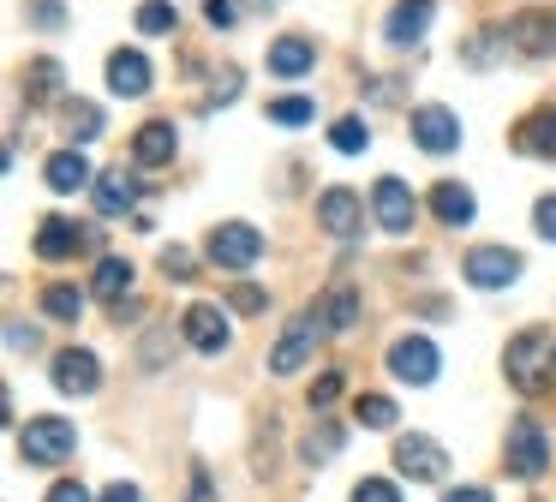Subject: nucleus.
<instances>
[{"instance_id": "obj_1", "label": "nucleus", "mask_w": 556, "mask_h": 502, "mask_svg": "<svg viewBox=\"0 0 556 502\" xmlns=\"http://www.w3.org/2000/svg\"><path fill=\"white\" fill-rule=\"evenodd\" d=\"M551 359H556L551 329H520L515 341H508L503 371H508V382H515L520 394H544V382H551Z\"/></svg>"}, {"instance_id": "obj_2", "label": "nucleus", "mask_w": 556, "mask_h": 502, "mask_svg": "<svg viewBox=\"0 0 556 502\" xmlns=\"http://www.w3.org/2000/svg\"><path fill=\"white\" fill-rule=\"evenodd\" d=\"M18 454L37 466H61L78 454V430L66 425V418H30L25 430H18Z\"/></svg>"}, {"instance_id": "obj_3", "label": "nucleus", "mask_w": 556, "mask_h": 502, "mask_svg": "<svg viewBox=\"0 0 556 502\" xmlns=\"http://www.w3.org/2000/svg\"><path fill=\"white\" fill-rule=\"evenodd\" d=\"M204 251H210V263H222V269H252L257 258H264V234H257L252 222H222V227H210V239H204Z\"/></svg>"}, {"instance_id": "obj_4", "label": "nucleus", "mask_w": 556, "mask_h": 502, "mask_svg": "<svg viewBox=\"0 0 556 502\" xmlns=\"http://www.w3.org/2000/svg\"><path fill=\"white\" fill-rule=\"evenodd\" d=\"M503 466H508L515 478H539L544 466H551V437H544L539 418L520 413L515 425H508V454H503Z\"/></svg>"}, {"instance_id": "obj_5", "label": "nucleus", "mask_w": 556, "mask_h": 502, "mask_svg": "<svg viewBox=\"0 0 556 502\" xmlns=\"http://www.w3.org/2000/svg\"><path fill=\"white\" fill-rule=\"evenodd\" d=\"M395 473L401 478H413V485H437V478H448V454H443V442L437 437H401L395 442Z\"/></svg>"}, {"instance_id": "obj_6", "label": "nucleus", "mask_w": 556, "mask_h": 502, "mask_svg": "<svg viewBox=\"0 0 556 502\" xmlns=\"http://www.w3.org/2000/svg\"><path fill=\"white\" fill-rule=\"evenodd\" d=\"M503 42L515 48V54H527V60H544V54H556V12H544V7H532V12H515V18L503 24Z\"/></svg>"}, {"instance_id": "obj_7", "label": "nucleus", "mask_w": 556, "mask_h": 502, "mask_svg": "<svg viewBox=\"0 0 556 502\" xmlns=\"http://www.w3.org/2000/svg\"><path fill=\"white\" fill-rule=\"evenodd\" d=\"M317 335H324V317H293L288 323V335H281L276 341V353H269V371H276V377H293V371L305 365V359H312V347H317Z\"/></svg>"}, {"instance_id": "obj_8", "label": "nucleus", "mask_w": 556, "mask_h": 502, "mask_svg": "<svg viewBox=\"0 0 556 502\" xmlns=\"http://www.w3.org/2000/svg\"><path fill=\"white\" fill-rule=\"evenodd\" d=\"M413 210H419V203H413L407 179L383 174V179L371 186V215L383 222V234H407V227H413Z\"/></svg>"}, {"instance_id": "obj_9", "label": "nucleus", "mask_w": 556, "mask_h": 502, "mask_svg": "<svg viewBox=\"0 0 556 502\" xmlns=\"http://www.w3.org/2000/svg\"><path fill=\"white\" fill-rule=\"evenodd\" d=\"M389 371H395L401 382H413V389H425V382H437V347L425 341V335H401V341L389 347Z\"/></svg>"}, {"instance_id": "obj_10", "label": "nucleus", "mask_w": 556, "mask_h": 502, "mask_svg": "<svg viewBox=\"0 0 556 502\" xmlns=\"http://www.w3.org/2000/svg\"><path fill=\"white\" fill-rule=\"evenodd\" d=\"M467 281L472 287H508V281H520V251H508V246H479V251H467Z\"/></svg>"}, {"instance_id": "obj_11", "label": "nucleus", "mask_w": 556, "mask_h": 502, "mask_svg": "<svg viewBox=\"0 0 556 502\" xmlns=\"http://www.w3.org/2000/svg\"><path fill=\"white\" fill-rule=\"evenodd\" d=\"M413 143H419V150H431V155H448L460 143V120L448 114V108H437V102L413 108Z\"/></svg>"}, {"instance_id": "obj_12", "label": "nucleus", "mask_w": 556, "mask_h": 502, "mask_svg": "<svg viewBox=\"0 0 556 502\" xmlns=\"http://www.w3.org/2000/svg\"><path fill=\"white\" fill-rule=\"evenodd\" d=\"M102 382V365L90 347H66V353H54V389L61 394H97Z\"/></svg>"}, {"instance_id": "obj_13", "label": "nucleus", "mask_w": 556, "mask_h": 502, "mask_svg": "<svg viewBox=\"0 0 556 502\" xmlns=\"http://www.w3.org/2000/svg\"><path fill=\"white\" fill-rule=\"evenodd\" d=\"M317 222H324V234H336V239H353L365 227V215H359V191H348V186H329L324 198H317Z\"/></svg>"}, {"instance_id": "obj_14", "label": "nucleus", "mask_w": 556, "mask_h": 502, "mask_svg": "<svg viewBox=\"0 0 556 502\" xmlns=\"http://www.w3.org/2000/svg\"><path fill=\"white\" fill-rule=\"evenodd\" d=\"M150 60L138 54V48H114L109 54V90L126 96V102H138V96H150Z\"/></svg>"}, {"instance_id": "obj_15", "label": "nucleus", "mask_w": 556, "mask_h": 502, "mask_svg": "<svg viewBox=\"0 0 556 502\" xmlns=\"http://www.w3.org/2000/svg\"><path fill=\"white\" fill-rule=\"evenodd\" d=\"M186 341L198 353H228V317H222V305H210V299L186 305Z\"/></svg>"}, {"instance_id": "obj_16", "label": "nucleus", "mask_w": 556, "mask_h": 502, "mask_svg": "<svg viewBox=\"0 0 556 502\" xmlns=\"http://www.w3.org/2000/svg\"><path fill=\"white\" fill-rule=\"evenodd\" d=\"M174 150H180V131H174V120H144L132 138V162L138 167H168Z\"/></svg>"}, {"instance_id": "obj_17", "label": "nucleus", "mask_w": 556, "mask_h": 502, "mask_svg": "<svg viewBox=\"0 0 556 502\" xmlns=\"http://www.w3.org/2000/svg\"><path fill=\"white\" fill-rule=\"evenodd\" d=\"M78 246H85V227H78L73 215H42V227H37V258L42 263H66Z\"/></svg>"}, {"instance_id": "obj_18", "label": "nucleus", "mask_w": 556, "mask_h": 502, "mask_svg": "<svg viewBox=\"0 0 556 502\" xmlns=\"http://www.w3.org/2000/svg\"><path fill=\"white\" fill-rule=\"evenodd\" d=\"M431 215L443 227H467L472 215H479V198H472L460 179H437V186H431Z\"/></svg>"}, {"instance_id": "obj_19", "label": "nucleus", "mask_w": 556, "mask_h": 502, "mask_svg": "<svg viewBox=\"0 0 556 502\" xmlns=\"http://www.w3.org/2000/svg\"><path fill=\"white\" fill-rule=\"evenodd\" d=\"M431 12H437V0H401L395 12H389V42L395 48H407V42H419L425 30H431Z\"/></svg>"}, {"instance_id": "obj_20", "label": "nucleus", "mask_w": 556, "mask_h": 502, "mask_svg": "<svg viewBox=\"0 0 556 502\" xmlns=\"http://www.w3.org/2000/svg\"><path fill=\"white\" fill-rule=\"evenodd\" d=\"M312 66H317V48L305 42V36H276V42H269V72H276V78H305Z\"/></svg>"}, {"instance_id": "obj_21", "label": "nucleus", "mask_w": 556, "mask_h": 502, "mask_svg": "<svg viewBox=\"0 0 556 502\" xmlns=\"http://www.w3.org/2000/svg\"><path fill=\"white\" fill-rule=\"evenodd\" d=\"M515 150L556 162V108H539L532 120H520V126H515Z\"/></svg>"}, {"instance_id": "obj_22", "label": "nucleus", "mask_w": 556, "mask_h": 502, "mask_svg": "<svg viewBox=\"0 0 556 502\" xmlns=\"http://www.w3.org/2000/svg\"><path fill=\"white\" fill-rule=\"evenodd\" d=\"M132 203H138V179L126 174V167H109V174L97 179V215L114 222V215H126Z\"/></svg>"}, {"instance_id": "obj_23", "label": "nucleus", "mask_w": 556, "mask_h": 502, "mask_svg": "<svg viewBox=\"0 0 556 502\" xmlns=\"http://www.w3.org/2000/svg\"><path fill=\"white\" fill-rule=\"evenodd\" d=\"M317 317H324V329H353L359 323V293H353V281H336L324 299H317Z\"/></svg>"}, {"instance_id": "obj_24", "label": "nucleus", "mask_w": 556, "mask_h": 502, "mask_svg": "<svg viewBox=\"0 0 556 502\" xmlns=\"http://www.w3.org/2000/svg\"><path fill=\"white\" fill-rule=\"evenodd\" d=\"M90 293L109 299V305H121V299L132 293V263H126V258H102L97 275H90Z\"/></svg>"}, {"instance_id": "obj_25", "label": "nucleus", "mask_w": 556, "mask_h": 502, "mask_svg": "<svg viewBox=\"0 0 556 502\" xmlns=\"http://www.w3.org/2000/svg\"><path fill=\"white\" fill-rule=\"evenodd\" d=\"M42 179H49L54 191H78V186L90 179V162H85L78 150H54L49 167H42Z\"/></svg>"}, {"instance_id": "obj_26", "label": "nucleus", "mask_w": 556, "mask_h": 502, "mask_svg": "<svg viewBox=\"0 0 556 502\" xmlns=\"http://www.w3.org/2000/svg\"><path fill=\"white\" fill-rule=\"evenodd\" d=\"M42 311H49L54 323H78V311H85V293H78L73 281H49V287H42Z\"/></svg>"}, {"instance_id": "obj_27", "label": "nucleus", "mask_w": 556, "mask_h": 502, "mask_svg": "<svg viewBox=\"0 0 556 502\" xmlns=\"http://www.w3.org/2000/svg\"><path fill=\"white\" fill-rule=\"evenodd\" d=\"M61 131L73 143H90V138H102V108L97 102H66V120H61Z\"/></svg>"}, {"instance_id": "obj_28", "label": "nucleus", "mask_w": 556, "mask_h": 502, "mask_svg": "<svg viewBox=\"0 0 556 502\" xmlns=\"http://www.w3.org/2000/svg\"><path fill=\"white\" fill-rule=\"evenodd\" d=\"M336 449H341V425H312L305 430V442H300V454H305V466H329L336 461Z\"/></svg>"}, {"instance_id": "obj_29", "label": "nucleus", "mask_w": 556, "mask_h": 502, "mask_svg": "<svg viewBox=\"0 0 556 502\" xmlns=\"http://www.w3.org/2000/svg\"><path fill=\"white\" fill-rule=\"evenodd\" d=\"M25 96H30V102L61 96V66H54V60H30V66H25Z\"/></svg>"}, {"instance_id": "obj_30", "label": "nucleus", "mask_w": 556, "mask_h": 502, "mask_svg": "<svg viewBox=\"0 0 556 502\" xmlns=\"http://www.w3.org/2000/svg\"><path fill=\"white\" fill-rule=\"evenodd\" d=\"M353 418H359L365 430H389L395 425V401H389V394H359V401H353Z\"/></svg>"}, {"instance_id": "obj_31", "label": "nucleus", "mask_w": 556, "mask_h": 502, "mask_svg": "<svg viewBox=\"0 0 556 502\" xmlns=\"http://www.w3.org/2000/svg\"><path fill=\"white\" fill-rule=\"evenodd\" d=\"M174 24H180L174 0H144V7H138V30L144 36H174Z\"/></svg>"}, {"instance_id": "obj_32", "label": "nucleus", "mask_w": 556, "mask_h": 502, "mask_svg": "<svg viewBox=\"0 0 556 502\" xmlns=\"http://www.w3.org/2000/svg\"><path fill=\"white\" fill-rule=\"evenodd\" d=\"M329 143H336L341 155H359L365 143H371V131H365V120H336V126H329Z\"/></svg>"}, {"instance_id": "obj_33", "label": "nucleus", "mask_w": 556, "mask_h": 502, "mask_svg": "<svg viewBox=\"0 0 556 502\" xmlns=\"http://www.w3.org/2000/svg\"><path fill=\"white\" fill-rule=\"evenodd\" d=\"M269 120H276V126H305V120H317V108L305 102V96H281V102H269Z\"/></svg>"}, {"instance_id": "obj_34", "label": "nucleus", "mask_w": 556, "mask_h": 502, "mask_svg": "<svg viewBox=\"0 0 556 502\" xmlns=\"http://www.w3.org/2000/svg\"><path fill=\"white\" fill-rule=\"evenodd\" d=\"M30 24H37V30H61V24H66V7H61V0H30Z\"/></svg>"}, {"instance_id": "obj_35", "label": "nucleus", "mask_w": 556, "mask_h": 502, "mask_svg": "<svg viewBox=\"0 0 556 502\" xmlns=\"http://www.w3.org/2000/svg\"><path fill=\"white\" fill-rule=\"evenodd\" d=\"M353 502H401V490L389 485V478H359V485H353Z\"/></svg>"}, {"instance_id": "obj_36", "label": "nucleus", "mask_w": 556, "mask_h": 502, "mask_svg": "<svg viewBox=\"0 0 556 502\" xmlns=\"http://www.w3.org/2000/svg\"><path fill=\"white\" fill-rule=\"evenodd\" d=\"M162 275H168V281H192V275H198L192 251H180V246H174V251H162Z\"/></svg>"}, {"instance_id": "obj_37", "label": "nucleus", "mask_w": 556, "mask_h": 502, "mask_svg": "<svg viewBox=\"0 0 556 502\" xmlns=\"http://www.w3.org/2000/svg\"><path fill=\"white\" fill-rule=\"evenodd\" d=\"M240 90H245V78H240V72H233V66H222L216 78H210V102H233V96H240Z\"/></svg>"}, {"instance_id": "obj_38", "label": "nucleus", "mask_w": 556, "mask_h": 502, "mask_svg": "<svg viewBox=\"0 0 556 502\" xmlns=\"http://www.w3.org/2000/svg\"><path fill=\"white\" fill-rule=\"evenodd\" d=\"M228 305H233V311H264L269 293H264V287H252V281H240V287L228 293Z\"/></svg>"}, {"instance_id": "obj_39", "label": "nucleus", "mask_w": 556, "mask_h": 502, "mask_svg": "<svg viewBox=\"0 0 556 502\" xmlns=\"http://www.w3.org/2000/svg\"><path fill=\"white\" fill-rule=\"evenodd\" d=\"M532 227H539V234L556 246V198H539V210H532Z\"/></svg>"}, {"instance_id": "obj_40", "label": "nucleus", "mask_w": 556, "mask_h": 502, "mask_svg": "<svg viewBox=\"0 0 556 502\" xmlns=\"http://www.w3.org/2000/svg\"><path fill=\"white\" fill-rule=\"evenodd\" d=\"M336 394H341V377H336V371H329V377H317V382H312V406H317V413H324V406L336 401Z\"/></svg>"}, {"instance_id": "obj_41", "label": "nucleus", "mask_w": 556, "mask_h": 502, "mask_svg": "<svg viewBox=\"0 0 556 502\" xmlns=\"http://www.w3.org/2000/svg\"><path fill=\"white\" fill-rule=\"evenodd\" d=\"M49 502H90V490L78 485V478H61V485L49 490Z\"/></svg>"}, {"instance_id": "obj_42", "label": "nucleus", "mask_w": 556, "mask_h": 502, "mask_svg": "<svg viewBox=\"0 0 556 502\" xmlns=\"http://www.w3.org/2000/svg\"><path fill=\"white\" fill-rule=\"evenodd\" d=\"M7 347H13V353H37V329L13 323V329H7Z\"/></svg>"}, {"instance_id": "obj_43", "label": "nucleus", "mask_w": 556, "mask_h": 502, "mask_svg": "<svg viewBox=\"0 0 556 502\" xmlns=\"http://www.w3.org/2000/svg\"><path fill=\"white\" fill-rule=\"evenodd\" d=\"M204 18L216 24V30H228V24H233V0H204Z\"/></svg>"}, {"instance_id": "obj_44", "label": "nucleus", "mask_w": 556, "mask_h": 502, "mask_svg": "<svg viewBox=\"0 0 556 502\" xmlns=\"http://www.w3.org/2000/svg\"><path fill=\"white\" fill-rule=\"evenodd\" d=\"M102 502H138V485H109V490H102Z\"/></svg>"}, {"instance_id": "obj_45", "label": "nucleus", "mask_w": 556, "mask_h": 502, "mask_svg": "<svg viewBox=\"0 0 556 502\" xmlns=\"http://www.w3.org/2000/svg\"><path fill=\"white\" fill-rule=\"evenodd\" d=\"M443 502H491V490H479V485H472V490H448Z\"/></svg>"}, {"instance_id": "obj_46", "label": "nucleus", "mask_w": 556, "mask_h": 502, "mask_svg": "<svg viewBox=\"0 0 556 502\" xmlns=\"http://www.w3.org/2000/svg\"><path fill=\"white\" fill-rule=\"evenodd\" d=\"M192 502H210V478H204V473L192 478Z\"/></svg>"}]
</instances>
